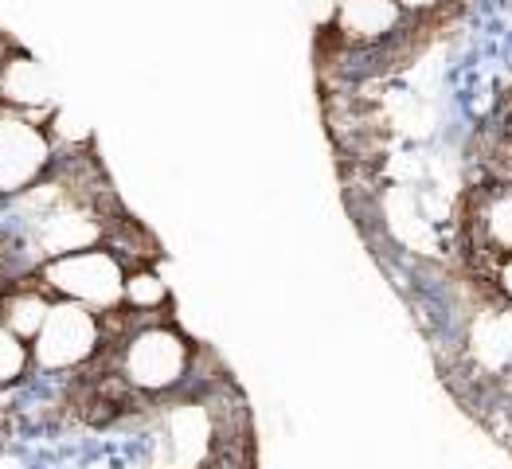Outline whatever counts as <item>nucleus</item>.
<instances>
[{
    "instance_id": "nucleus-4",
    "label": "nucleus",
    "mask_w": 512,
    "mask_h": 469,
    "mask_svg": "<svg viewBox=\"0 0 512 469\" xmlns=\"http://www.w3.org/2000/svg\"><path fill=\"white\" fill-rule=\"evenodd\" d=\"M55 169V149L43 133V122L0 110V196L16 200L28 188H36L43 176Z\"/></svg>"
},
{
    "instance_id": "nucleus-3",
    "label": "nucleus",
    "mask_w": 512,
    "mask_h": 469,
    "mask_svg": "<svg viewBox=\"0 0 512 469\" xmlns=\"http://www.w3.org/2000/svg\"><path fill=\"white\" fill-rule=\"evenodd\" d=\"M106 344V317L86 309L79 301H55L47 321H43L40 337L32 341V364L59 376V372H75L98 356V348Z\"/></svg>"
},
{
    "instance_id": "nucleus-1",
    "label": "nucleus",
    "mask_w": 512,
    "mask_h": 469,
    "mask_svg": "<svg viewBox=\"0 0 512 469\" xmlns=\"http://www.w3.org/2000/svg\"><path fill=\"white\" fill-rule=\"evenodd\" d=\"M196 368L192 341L169 321H137L118 348V380L137 395H172Z\"/></svg>"
},
{
    "instance_id": "nucleus-6",
    "label": "nucleus",
    "mask_w": 512,
    "mask_h": 469,
    "mask_svg": "<svg viewBox=\"0 0 512 469\" xmlns=\"http://www.w3.org/2000/svg\"><path fill=\"white\" fill-rule=\"evenodd\" d=\"M55 83L40 63L24 51L0 55V110H16L43 122L55 110Z\"/></svg>"
},
{
    "instance_id": "nucleus-2",
    "label": "nucleus",
    "mask_w": 512,
    "mask_h": 469,
    "mask_svg": "<svg viewBox=\"0 0 512 469\" xmlns=\"http://www.w3.org/2000/svg\"><path fill=\"white\" fill-rule=\"evenodd\" d=\"M129 262L110 243L75 251V255L47 258L36 266V282L55 301H79L94 313H118L126 290Z\"/></svg>"
},
{
    "instance_id": "nucleus-10",
    "label": "nucleus",
    "mask_w": 512,
    "mask_h": 469,
    "mask_svg": "<svg viewBox=\"0 0 512 469\" xmlns=\"http://www.w3.org/2000/svg\"><path fill=\"white\" fill-rule=\"evenodd\" d=\"M470 360L485 376H505L512 372V309H489L477 313L470 325Z\"/></svg>"
},
{
    "instance_id": "nucleus-7",
    "label": "nucleus",
    "mask_w": 512,
    "mask_h": 469,
    "mask_svg": "<svg viewBox=\"0 0 512 469\" xmlns=\"http://www.w3.org/2000/svg\"><path fill=\"white\" fill-rule=\"evenodd\" d=\"M470 239L473 251L497 258L512 255V184H489L470 196Z\"/></svg>"
},
{
    "instance_id": "nucleus-14",
    "label": "nucleus",
    "mask_w": 512,
    "mask_h": 469,
    "mask_svg": "<svg viewBox=\"0 0 512 469\" xmlns=\"http://www.w3.org/2000/svg\"><path fill=\"white\" fill-rule=\"evenodd\" d=\"M32 368V344L16 337L8 325H0V387H16Z\"/></svg>"
},
{
    "instance_id": "nucleus-13",
    "label": "nucleus",
    "mask_w": 512,
    "mask_h": 469,
    "mask_svg": "<svg viewBox=\"0 0 512 469\" xmlns=\"http://www.w3.org/2000/svg\"><path fill=\"white\" fill-rule=\"evenodd\" d=\"M43 133L51 141L55 153H83L94 145V129L86 126L83 118H75L67 106H55L47 118H43Z\"/></svg>"
},
{
    "instance_id": "nucleus-8",
    "label": "nucleus",
    "mask_w": 512,
    "mask_h": 469,
    "mask_svg": "<svg viewBox=\"0 0 512 469\" xmlns=\"http://www.w3.org/2000/svg\"><path fill=\"white\" fill-rule=\"evenodd\" d=\"M403 16L395 0H341L333 28L348 47H376L399 32Z\"/></svg>"
},
{
    "instance_id": "nucleus-17",
    "label": "nucleus",
    "mask_w": 512,
    "mask_h": 469,
    "mask_svg": "<svg viewBox=\"0 0 512 469\" xmlns=\"http://www.w3.org/2000/svg\"><path fill=\"white\" fill-rule=\"evenodd\" d=\"M305 8H309V20H313V24L329 28V24L337 20V8H341V0H305Z\"/></svg>"
},
{
    "instance_id": "nucleus-11",
    "label": "nucleus",
    "mask_w": 512,
    "mask_h": 469,
    "mask_svg": "<svg viewBox=\"0 0 512 469\" xmlns=\"http://www.w3.org/2000/svg\"><path fill=\"white\" fill-rule=\"evenodd\" d=\"M51 305L55 298L43 290L40 282H24V286H12V290H4L0 294V325H8L16 337H24V341L32 344L40 337L43 321H47V313H51Z\"/></svg>"
},
{
    "instance_id": "nucleus-15",
    "label": "nucleus",
    "mask_w": 512,
    "mask_h": 469,
    "mask_svg": "<svg viewBox=\"0 0 512 469\" xmlns=\"http://www.w3.org/2000/svg\"><path fill=\"white\" fill-rule=\"evenodd\" d=\"M387 180L391 184H403V188H415L419 180H427V161H419V157H411V153H395L391 161H387Z\"/></svg>"
},
{
    "instance_id": "nucleus-12",
    "label": "nucleus",
    "mask_w": 512,
    "mask_h": 469,
    "mask_svg": "<svg viewBox=\"0 0 512 469\" xmlns=\"http://www.w3.org/2000/svg\"><path fill=\"white\" fill-rule=\"evenodd\" d=\"M172 298L165 274H157L153 266H129L126 274V290H122V309H137V313H157L165 309Z\"/></svg>"
},
{
    "instance_id": "nucleus-18",
    "label": "nucleus",
    "mask_w": 512,
    "mask_h": 469,
    "mask_svg": "<svg viewBox=\"0 0 512 469\" xmlns=\"http://www.w3.org/2000/svg\"><path fill=\"white\" fill-rule=\"evenodd\" d=\"M395 4H399L407 16H411V12H415V16H423V12H434L442 0H395Z\"/></svg>"
},
{
    "instance_id": "nucleus-9",
    "label": "nucleus",
    "mask_w": 512,
    "mask_h": 469,
    "mask_svg": "<svg viewBox=\"0 0 512 469\" xmlns=\"http://www.w3.org/2000/svg\"><path fill=\"white\" fill-rule=\"evenodd\" d=\"M165 438H169V454L180 469L204 466L212 442L219 438V423L212 419V411L204 403H180L169 411L165 423Z\"/></svg>"
},
{
    "instance_id": "nucleus-19",
    "label": "nucleus",
    "mask_w": 512,
    "mask_h": 469,
    "mask_svg": "<svg viewBox=\"0 0 512 469\" xmlns=\"http://www.w3.org/2000/svg\"><path fill=\"white\" fill-rule=\"evenodd\" d=\"M505 141L512 145V118H509V129H505Z\"/></svg>"
},
{
    "instance_id": "nucleus-16",
    "label": "nucleus",
    "mask_w": 512,
    "mask_h": 469,
    "mask_svg": "<svg viewBox=\"0 0 512 469\" xmlns=\"http://www.w3.org/2000/svg\"><path fill=\"white\" fill-rule=\"evenodd\" d=\"M493 286H497L501 301L512 309V255H505V258H497V262H493Z\"/></svg>"
},
{
    "instance_id": "nucleus-5",
    "label": "nucleus",
    "mask_w": 512,
    "mask_h": 469,
    "mask_svg": "<svg viewBox=\"0 0 512 469\" xmlns=\"http://www.w3.org/2000/svg\"><path fill=\"white\" fill-rule=\"evenodd\" d=\"M28 243L36 251V262L90 251V247L106 243V219L98 208H90L83 196H71L59 208H51L47 215L28 223Z\"/></svg>"
}]
</instances>
